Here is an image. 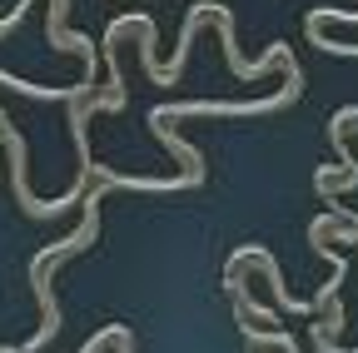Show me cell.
<instances>
[{
	"label": "cell",
	"mask_w": 358,
	"mask_h": 353,
	"mask_svg": "<svg viewBox=\"0 0 358 353\" xmlns=\"http://www.w3.org/2000/svg\"><path fill=\"white\" fill-rule=\"evenodd\" d=\"M105 189L110 185H100L95 180V189H85L80 194V229L75 234H65L60 244H50V249H40L35 259H30V284H35V298H40V329H35V338L20 348V353H40L45 343H55V333H60V303H55V269L70 259V254H80V249H90L100 239V199H105Z\"/></svg>",
	"instance_id": "1"
},
{
	"label": "cell",
	"mask_w": 358,
	"mask_h": 353,
	"mask_svg": "<svg viewBox=\"0 0 358 353\" xmlns=\"http://www.w3.org/2000/svg\"><path fill=\"white\" fill-rule=\"evenodd\" d=\"M0 140H6V154H10V189H15V204H20L30 219H60L65 209H75V204H80V194L90 189V174H85V169L75 174V185H70L60 199H40V194L30 189V154H25V135L6 120V110H0Z\"/></svg>",
	"instance_id": "2"
},
{
	"label": "cell",
	"mask_w": 358,
	"mask_h": 353,
	"mask_svg": "<svg viewBox=\"0 0 358 353\" xmlns=\"http://www.w3.org/2000/svg\"><path fill=\"white\" fill-rule=\"evenodd\" d=\"M249 264H254V269L264 274V284L274 289V303L284 308V314H319V303H313V298H294V294H289V284H284V274H279L274 254H268L264 244H244V249H239V254L229 259V269H224V279H239V274L249 269Z\"/></svg>",
	"instance_id": "3"
},
{
	"label": "cell",
	"mask_w": 358,
	"mask_h": 353,
	"mask_svg": "<svg viewBox=\"0 0 358 353\" xmlns=\"http://www.w3.org/2000/svg\"><path fill=\"white\" fill-rule=\"evenodd\" d=\"M150 129L159 135V145H164V150H169L179 164H185V180H189V189H199V185H204V154H199L189 140H179L174 129H169V120H150Z\"/></svg>",
	"instance_id": "4"
}]
</instances>
